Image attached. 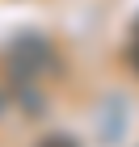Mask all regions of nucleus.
<instances>
[{
	"instance_id": "obj_1",
	"label": "nucleus",
	"mask_w": 139,
	"mask_h": 147,
	"mask_svg": "<svg viewBox=\"0 0 139 147\" xmlns=\"http://www.w3.org/2000/svg\"><path fill=\"white\" fill-rule=\"evenodd\" d=\"M4 67H9V80L17 88H34L55 71V51L46 38H17L4 55Z\"/></svg>"
},
{
	"instance_id": "obj_2",
	"label": "nucleus",
	"mask_w": 139,
	"mask_h": 147,
	"mask_svg": "<svg viewBox=\"0 0 139 147\" xmlns=\"http://www.w3.org/2000/svg\"><path fill=\"white\" fill-rule=\"evenodd\" d=\"M127 63L139 71V21L131 25V38H127Z\"/></svg>"
},
{
	"instance_id": "obj_3",
	"label": "nucleus",
	"mask_w": 139,
	"mask_h": 147,
	"mask_svg": "<svg viewBox=\"0 0 139 147\" xmlns=\"http://www.w3.org/2000/svg\"><path fill=\"white\" fill-rule=\"evenodd\" d=\"M34 147H80L72 135H46V139H38Z\"/></svg>"
},
{
	"instance_id": "obj_4",
	"label": "nucleus",
	"mask_w": 139,
	"mask_h": 147,
	"mask_svg": "<svg viewBox=\"0 0 139 147\" xmlns=\"http://www.w3.org/2000/svg\"><path fill=\"white\" fill-rule=\"evenodd\" d=\"M0 109H4V97H0Z\"/></svg>"
}]
</instances>
